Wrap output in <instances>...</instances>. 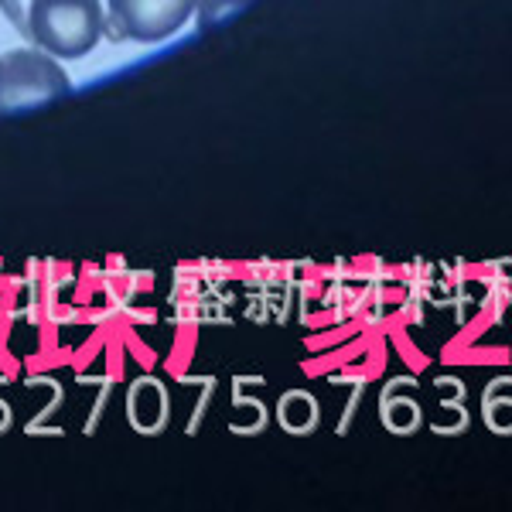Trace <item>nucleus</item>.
<instances>
[{"label": "nucleus", "mask_w": 512, "mask_h": 512, "mask_svg": "<svg viewBox=\"0 0 512 512\" xmlns=\"http://www.w3.org/2000/svg\"><path fill=\"white\" fill-rule=\"evenodd\" d=\"M106 31L99 0H31L24 14V35L59 62L89 55Z\"/></svg>", "instance_id": "nucleus-1"}, {"label": "nucleus", "mask_w": 512, "mask_h": 512, "mask_svg": "<svg viewBox=\"0 0 512 512\" xmlns=\"http://www.w3.org/2000/svg\"><path fill=\"white\" fill-rule=\"evenodd\" d=\"M72 93V79L55 55L41 48H11L0 55V113L28 110Z\"/></svg>", "instance_id": "nucleus-2"}, {"label": "nucleus", "mask_w": 512, "mask_h": 512, "mask_svg": "<svg viewBox=\"0 0 512 512\" xmlns=\"http://www.w3.org/2000/svg\"><path fill=\"white\" fill-rule=\"evenodd\" d=\"M198 0H106V21L113 24V38L158 45L188 24Z\"/></svg>", "instance_id": "nucleus-3"}, {"label": "nucleus", "mask_w": 512, "mask_h": 512, "mask_svg": "<svg viewBox=\"0 0 512 512\" xmlns=\"http://www.w3.org/2000/svg\"><path fill=\"white\" fill-rule=\"evenodd\" d=\"M246 4H253V0H198V7H195L198 24H202V28H216V24L229 21L233 14L243 11Z\"/></svg>", "instance_id": "nucleus-4"}]
</instances>
